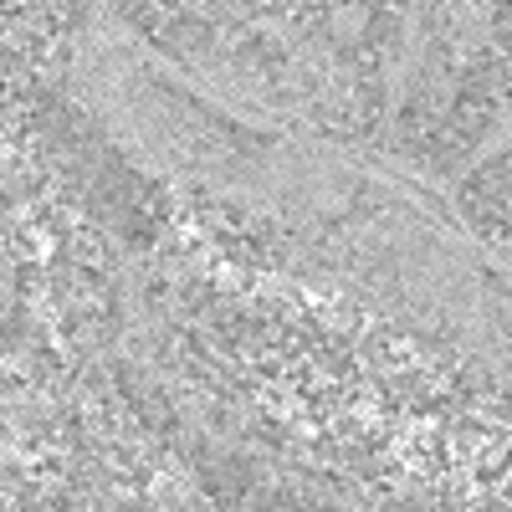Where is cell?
Returning <instances> with one entry per match:
<instances>
[{"label": "cell", "instance_id": "cell-4", "mask_svg": "<svg viewBox=\"0 0 512 512\" xmlns=\"http://www.w3.org/2000/svg\"><path fill=\"white\" fill-rule=\"evenodd\" d=\"M492 118H497V103H492V98H477V93H461L456 108H451V123L461 128L466 139H477Z\"/></svg>", "mask_w": 512, "mask_h": 512}, {"label": "cell", "instance_id": "cell-5", "mask_svg": "<svg viewBox=\"0 0 512 512\" xmlns=\"http://www.w3.org/2000/svg\"><path fill=\"white\" fill-rule=\"evenodd\" d=\"M210 41H216V26H210L200 11H185V6H180V21H175V31H169V47L200 52V47H210Z\"/></svg>", "mask_w": 512, "mask_h": 512}, {"label": "cell", "instance_id": "cell-9", "mask_svg": "<svg viewBox=\"0 0 512 512\" xmlns=\"http://www.w3.org/2000/svg\"><path fill=\"white\" fill-rule=\"evenodd\" d=\"M425 31H431L436 41H451V31H456V6H425Z\"/></svg>", "mask_w": 512, "mask_h": 512}, {"label": "cell", "instance_id": "cell-8", "mask_svg": "<svg viewBox=\"0 0 512 512\" xmlns=\"http://www.w3.org/2000/svg\"><path fill=\"white\" fill-rule=\"evenodd\" d=\"M364 47H374L379 57H395V47H400V16H395V11H374Z\"/></svg>", "mask_w": 512, "mask_h": 512}, {"label": "cell", "instance_id": "cell-3", "mask_svg": "<svg viewBox=\"0 0 512 512\" xmlns=\"http://www.w3.org/2000/svg\"><path fill=\"white\" fill-rule=\"evenodd\" d=\"M169 149H175V159H185V164H205V159L221 154V144L205 134V123H180L175 139H169Z\"/></svg>", "mask_w": 512, "mask_h": 512}, {"label": "cell", "instance_id": "cell-1", "mask_svg": "<svg viewBox=\"0 0 512 512\" xmlns=\"http://www.w3.org/2000/svg\"><path fill=\"white\" fill-rule=\"evenodd\" d=\"M118 16H123L128 26H139V31L169 41V31H175V21H180V6H159V0H123Z\"/></svg>", "mask_w": 512, "mask_h": 512}, {"label": "cell", "instance_id": "cell-6", "mask_svg": "<svg viewBox=\"0 0 512 512\" xmlns=\"http://www.w3.org/2000/svg\"><path fill=\"white\" fill-rule=\"evenodd\" d=\"M338 6H328V0H303V6H287V21H292V36H323L328 21H333Z\"/></svg>", "mask_w": 512, "mask_h": 512}, {"label": "cell", "instance_id": "cell-7", "mask_svg": "<svg viewBox=\"0 0 512 512\" xmlns=\"http://www.w3.org/2000/svg\"><path fill=\"white\" fill-rule=\"evenodd\" d=\"M507 169H512V159H507V154H502V159H492L487 169H477V175H472L466 195H477V200H507Z\"/></svg>", "mask_w": 512, "mask_h": 512}, {"label": "cell", "instance_id": "cell-2", "mask_svg": "<svg viewBox=\"0 0 512 512\" xmlns=\"http://www.w3.org/2000/svg\"><path fill=\"white\" fill-rule=\"evenodd\" d=\"M67 262L72 267H88V272H108V236L93 231V226H82L67 236Z\"/></svg>", "mask_w": 512, "mask_h": 512}]
</instances>
